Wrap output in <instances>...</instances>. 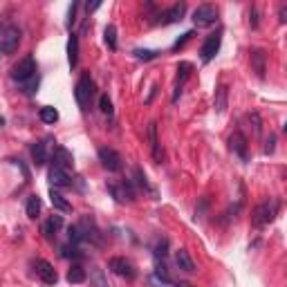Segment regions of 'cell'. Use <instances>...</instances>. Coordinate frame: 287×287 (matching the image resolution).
Segmentation results:
<instances>
[{"mask_svg":"<svg viewBox=\"0 0 287 287\" xmlns=\"http://www.w3.org/2000/svg\"><path fill=\"white\" fill-rule=\"evenodd\" d=\"M276 213H278V202L276 200H265L263 204L256 206L254 213H251V224L258 229L267 227V224L276 218Z\"/></svg>","mask_w":287,"mask_h":287,"instance_id":"1","label":"cell"},{"mask_svg":"<svg viewBox=\"0 0 287 287\" xmlns=\"http://www.w3.org/2000/svg\"><path fill=\"white\" fill-rule=\"evenodd\" d=\"M20 27L16 25H5L3 30H0V54H14L16 49H18L20 45Z\"/></svg>","mask_w":287,"mask_h":287,"instance_id":"2","label":"cell"},{"mask_svg":"<svg viewBox=\"0 0 287 287\" xmlns=\"http://www.w3.org/2000/svg\"><path fill=\"white\" fill-rule=\"evenodd\" d=\"M34 76H36V61H34V56H25V59H20L18 63L11 67V79L18 81L20 86Z\"/></svg>","mask_w":287,"mask_h":287,"instance_id":"3","label":"cell"},{"mask_svg":"<svg viewBox=\"0 0 287 287\" xmlns=\"http://www.w3.org/2000/svg\"><path fill=\"white\" fill-rule=\"evenodd\" d=\"M92 97H94V81H92V76H90V74H83L76 81L74 99H76V103L81 106L83 110H86L88 106H90V101H92Z\"/></svg>","mask_w":287,"mask_h":287,"instance_id":"4","label":"cell"},{"mask_svg":"<svg viewBox=\"0 0 287 287\" xmlns=\"http://www.w3.org/2000/svg\"><path fill=\"white\" fill-rule=\"evenodd\" d=\"M108 269L112 274H117L119 278H126V280H133L135 276H137V269H135V265L131 260H126V258L121 256H115L108 260Z\"/></svg>","mask_w":287,"mask_h":287,"instance_id":"5","label":"cell"},{"mask_svg":"<svg viewBox=\"0 0 287 287\" xmlns=\"http://www.w3.org/2000/svg\"><path fill=\"white\" fill-rule=\"evenodd\" d=\"M191 18H193L195 27H211V25H216V20H218V9L213 7V5H200V7L193 11Z\"/></svg>","mask_w":287,"mask_h":287,"instance_id":"6","label":"cell"},{"mask_svg":"<svg viewBox=\"0 0 287 287\" xmlns=\"http://www.w3.org/2000/svg\"><path fill=\"white\" fill-rule=\"evenodd\" d=\"M99 162L103 168H108L110 173L121 171V155L117 153L115 148H108V146H101L99 148Z\"/></svg>","mask_w":287,"mask_h":287,"instance_id":"7","label":"cell"},{"mask_svg":"<svg viewBox=\"0 0 287 287\" xmlns=\"http://www.w3.org/2000/svg\"><path fill=\"white\" fill-rule=\"evenodd\" d=\"M220 43H222V32H216V34H211V36H206V41L200 49L202 63H211L213 56H216L218 49H220Z\"/></svg>","mask_w":287,"mask_h":287,"instance_id":"8","label":"cell"},{"mask_svg":"<svg viewBox=\"0 0 287 287\" xmlns=\"http://www.w3.org/2000/svg\"><path fill=\"white\" fill-rule=\"evenodd\" d=\"M34 269H36V276L43 280L45 285H56V280H59V274H56V269L49 265L47 260H36L34 263Z\"/></svg>","mask_w":287,"mask_h":287,"instance_id":"9","label":"cell"},{"mask_svg":"<svg viewBox=\"0 0 287 287\" xmlns=\"http://www.w3.org/2000/svg\"><path fill=\"white\" fill-rule=\"evenodd\" d=\"M52 166H59V168H63V171H67V173H72V168H74V160H72L70 150H65L63 146H54Z\"/></svg>","mask_w":287,"mask_h":287,"instance_id":"10","label":"cell"},{"mask_svg":"<svg viewBox=\"0 0 287 287\" xmlns=\"http://www.w3.org/2000/svg\"><path fill=\"white\" fill-rule=\"evenodd\" d=\"M47 177H49V184H52V189H65V187H72V173H67L63 171V168H59V166H52L49 168V173H47Z\"/></svg>","mask_w":287,"mask_h":287,"instance_id":"11","label":"cell"},{"mask_svg":"<svg viewBox=\"0 0 287 287\" xmlns=\"http://www.w3.org/2000/svg\"><path fill=\"white\" fill-rule=\"evenodd\" d=\"M108 191L115 195L117 202H133L135 200V189L131 182H121V184H110Z\"/></svg>","mask_w":287,"mask_h":287,"instance_id":"12","label":"cell"},{"mask_svg":"<svg viewBox=\"0 0 287 287\" xmlns=\"http://www.w3.org/2000/svg\"><path fill=\"white\" fill-rule=\"evenodd\" d=\"M229 148H231L243 162L249 160V153H247V137L240 131H236L231 137H229Z\"/></svg>","mask_w":287,"mask_h":287,"instance_id":"13","label":"cell"},{"mask_svg":"<svg viewBox=\"0 0 287 287\" xmlns=\"http://www.w3.org/2000/svg\"><path fill=\"white\" fill-rule=\"evenodd\" d=\"M79 229H81V233H83V240H90V243H94V245H101V231L97 229V224H94L92 218H83L81 224H79Z\"/></svg>","mask_w":287,"mask_h":287,"instance_id":"14","label":"cell"},{"mask_svg":"<svg viewBox=\"0 0 287 287\" xmlns=\"http://www.w3.org/2000/svg\"><path fill=\"white\" fill-rule=\"evenodd\" d=\"M191 70H193V65L187 63V61H182V63L177 65V79H175V92H173V103H177L179 94H182V88H184V81L191 76Z\"/></svg>","mask_w":287,"mask_h":287,"instance_id":"15","label":"cell"},{"mask_svg":"<svg viewBox=\"0 0 287 287\" xmlns=\"http://www.w3.org/2000/svg\"><path fill=\"white\" fill-rule=\"evenodd\" d=\"M184 14H187V5H184V3H177V5H173V7H168L164 14L160 16V22H162V25L179 22V20L184 18Z\"/></svg>","mask_w":287,"mask_h":287,"instance_id":"16","label":"cell"},{"mask_svg":"<svg viewBox=\"0 0 287 287\" xmlns=\"http://www.w3.org/2000/svg\"><path fill=\"white\" fill-rule=\"evenodd\" d=\"M148 139H150V153H153V160L157 164H162L164 162V150H162V144L160 139H157V123L150 121L148 123Z\"/></svg>","mask_w":287,"mask_h":287,"instance_id":"17","label":"cell"},{"mask_svg":"<svg viewBox=\"0 0 287 287\" xmlns=\"http://www.w3.org/2000/svg\"><path fill=\"white\" fill-rule=\"evenodd\" d=\"M251 67L258 74V79H265V72H267V54L263 49H251Z\"/></svg>","mask_w":287,"mask_h":287,"instance_id":"18","label":"cell"},{"mask_svg":"<svg viewBox=\"0 0 287 287\" xmlns=\"http://www.w3.org/2000/svg\"><path fill=\"white\" fill-rule=\"evenodd\" d=\"M67 63H70V70H74L79 63V36L72 34L70 41H67Z\"/></svg>","mask_w":287,"mask_h":287,"instance_id":"19","label":"cell"},{"mask_svg":"<svg viewBox=\"0 0 287 287\" xmlns=\"http://www.w3.org/2000/svg\"><path fill=\"white\" fill-rule=\"evenodd\" d=\"M67 283L70 285H81V283H86L88 280V274H86V269H83L81 265H72L70 269H67Z\"/></svg>","mask_w":287,"mask_h":287,"instance_id":"20","label":"cell"},{"mask_svg":"<svg viewBox=\"0 0 287 287\" xmlns=\"http://www.w3.org/2000/svg\"><path fill=\"white\" fill-rule=\"evenodd\" d=\"M49 202H52V206H54V209H59L61 213H70L72 211V204L54 189H49Z\"/></svg>","mask_w":287,"mask_h":287,"instance_id":"21","label":"cell"},{"mask_svg":"<svg viewBox=\"0 0 287 287\" xmlns=\"http://www.w3.org/2000/svg\"><path fill=\"white\" fill-rule=\"evenodd\" d=\"M175 263H177V267L182 269V272H193L195 265H193V258L189 256V251L187 249H177L175 251Z\"/></svg>","mask_w":287,"mask_h":287,"instance_id":"22","label":"cell"},{"mask_svg":"<svg viewBox=\"0 0 287 287\" xmlns=\"http://www.w3.org/2000/svg\"><path fill=\"white\" fill-rule=\"evenodd\" d=\"M63 227V218L61 216H52L47 222H45V227H43V233H45V238L47 240H52L54 236H56V231Z\"/></svg>","mask_w":287,"mask_h":287,"instance_id":"23","label":"cell"},{"mask_svg":"<svg viewBox=\"0 0 287 287\" xmlns=\"http://www.w3.org/2000/svg\"><path fill=\"white\" fill-rule=\"evenodd\" d=\"M32 157H34V164L43 166L47 162V144L45 142H36L32 146Z\"/></svg>","mask_w":287,"mask_h":287,"instance_id":"24","label":"cell"},{"mask_svg":"<svg viewBox=\"0 0 287 287\" xmlns=\"http://www.w3.org/2000/svg\"><path fill=\"white\" fill-rule=\"evenodd\" d=\"M227 99H229V88L227 86H218L216 101H213V108H216V112H224V110H227Z\"/></svg>","mask_w":287,"mask_h":287,"instance_id":"25","label":"cell"},{"mask_svg":"<svg viewBox=\"0 0 287 287\" xmlns=\"http://www.w3.org/2000/svg\"><path fill=\"white\" fill-rule=\"evenodd\" d=\"M38 117H41L43 123H49V126H52V123L59 121V110L52 108V106H43V108L38 110Z\"/></svg>","mask_w":287,"mask_h":287,"instance_id":"26","label":"cell"},{"mask_svg":"<svg viewBox=\"0 0 287 287\" xmlns=\"http://www.w3.org/2000/svg\"><path fill=\"white\" fill-rule=\"evenodd\" d=\"M41 198L38 195H32L30 200H27V218H32V220H36L38 213H41Z\"/></svg>","mask_w":287,"mask_h":287,"instance_id":"27","label":"cell"},{"mask_svg":"<svg viewBox=\"0 0 287 287\" xmlns=\"http://www.w3.org/2000/svg\"><path fill=\"white\" fill-rule=\"evenodd\" d=\"M103 41H106V45H108L112 52H115L117 49V27L115 25H108L103 30Z\"/></svg>","mask_w":287,"mask_h":287,"instance_id":"28","label":"cell"},{"mask_svg":"<svg viewBox=\"0 0 287 287\" xmlns=\"http://www.w3.org/2000/svg\"><path fill=\"white\" fill-rule=\"evenodd\" d=\"M99 108H101L103 115H108V117L115 115V108H112V101H110L108 94H101V97H99Z\"/></svg>","mask_w":287,"mask_h":287,"instance_id":"29","label":"cell"},{"mask_svg":"<svg viewBox=\"0 0 287 287\" xmlns=\"http://www.w3.org/2000/svg\"><path fill=\"white\" fill-rule=\"evenodd\" d=\"M135 177H137V187H142L144 191H148V193H153V195H155V191L150 189V184H148V179H146V175H144L142 168H135Z\"/></svg>","mask_w":287,"mask_h":287,"instance_id":"30","label":"cell"},{"mask_svg":"<svg viewBox=\"0 0 287 287\" xmlns=\"http://www.w3.org/2000/svg\"><path fill=\"white\" fill-rule=\"evenodd\" d=\"M133 54L137 56L139 61H153V59H157V56H160V52H155V49H142V47L135 49Z\"/></svg>","mask_w":287,"mask_h":287,"instance_id":"31","label":"cell"},{"mask_svg":"<svg viewBox=\"0 0 287 287\" xmlns=\"http://www.w3.org/2000/svg\"><path fill=\"white\" fill-rule=\"evenodd\" d=\"M67 238H70L72 245L83 243V233H81V229H79V224L76 227H67Z\"/></svg>","mask_w":287,"mask_h":287,"instance_id":"32","label":"cell"},{"mask_svg":"<svg viewBox=\"0 0 287 287\" xmlns=\"http://www.w3.org/2000/svg\"><path fill=\"white\" fill-rule=\"evenodd\" d=\"M61 256L63 258H81V249H79L76 245H65L63 249H61Z\"/></svg>","mask_w":287,"mask_h":287,"instance_id":"33","label":"cell"},{"mask_svg":"<svg viewBox=\"0 0 287 287\" xmlns=\"http://www.w3.org/2000/svg\"><path fill=\"white\" fill-rule=\"evenodd\" d=\"M92 280H94V285H97V287H110L108 280L103 278V272H101V269H97V267L92 269Z\"/></svg>","mask_w":287,"mask_h":287,"instance_id":"34","label":"cell"},{"mask_svg":"<svg viewBox=\"0 0 287 287\" xmlns=\"http://www.w3.org/2000/svg\"><path fill=\"white\" fill-rule=\"evenodd\" d=\"M36 88H38V74L34 76V79H30L27 83H22V90H25V94H34V92H36Z\"/></svg>","mask_w":287,"mask_h":287,"instance_id":"35","label":"cell"},{"mask_svg":"<svg viewBox=\"0 0 287 287\" xmlns=\"http://www.w3.org/2000/svg\"><path fill=\"white\" fill-rule=\"evenodd\" d=\"M155 276L162 280V283H171V276H168V272H166V267L164 265H157L155 269Z\"/></svg>","mask_w":287,"mask_h":287,"instance_id":"36","label":"cell"},{"mask_svg":"<svg viewBox=\"0 0 287 287\" xmlns=\"http://www.w3.org/2000/svg\"><path fill=\"white\" fill-rule=\"evenodd\" d=\"M166 249H168V240H166V238H162V240H160V243H157V249H155V256H157V258H160V256H162V258H164V256H166Z\"/></svg>","mask_w":287,"mask_h":287,"instance_id":"37","label":"cell"},{"mask_svg":"<svg viewBox=\"0 0 287 287\" xmlns=\"http://www.w3.org/2000/svg\"><path fill=\"white\" fill-rule=\"evenodd\" d=\"M191 36H193V32H187V34H182V36H179L177 41L173 43V49H179V47H184V45H187V41H189Z\"/></svg>","mask_w":287,"mask_h":287,"instance_id":"38","label":"cell"},{"mask_svg":"<svg viewBox=\"0 0 287 287\" xmlns=\"http://www.w3.org/2000/svg\"><path fill=\"white\" fill-rule=\"evenodd\" d=\"M274 150H276V135H269V139H267V144H265V153L272 155Z\"/></svg>","mask_w":287,"mask_h":287,"instance_id":"39","label":"cell"},{"mask_svg":"<svg viewBox=\"0 0 287 287\" xmlns=\"http://www.w3.org/2000/svg\"><path fill=\"white\" fill-rule=\"evenodd\" d=\"M76 9H79V5H76V3H72V5H70V11H67V27H72V25H74Z\"/></svg>","mask_w":287,"mask_h":287,"instance_id":"40","label":"cell"},{"mask_svg":"<svg viewBox=\"0 0 287 287\" xmlns=\"http://www.w3.org/2000/svg\"><path fill=\"white\" fill-rule=\"evenodd\" d=\"M249 121H254V131L256 133H260V115H258V112H249Z\"/></svg>","mask_w":287,"mask_h":287,"instance_id":"41","label":"cell"},{"mask_svg":"<svg viewBox=\"0 0 287 287\" xmlns=\"http://www.w3.org/2000/svg\"><path fill=\"white\" fill-rule=\"evenodd\" d=\"M249 22H251V27H258V9L249 11Z\"/></svg>","mask_w":287,"mask_h":287,"instance_id":"42","label":"cell"},{"mask_svg":"<svg viewBox=\"0 0 287 287\" xmlns=\"http://www.w3.org/2000/svg\"><path fill=\"white\" fill-rule=\"evenodd\" d=\"M278 20H280V22L287 20V5H280V9H278Z\"/></svg>","mask_w":287,"mask_h":287,"instance_id":"43","label":"cell"},{"mask_svg":"<svg viewBox=\"0 0 287 287\" xmlns=\"http://www.w3.org/2000/svg\"><path fill=\"white\" fill-rule=\"evenodd\" d=\"M99 7H101V3H88V5H86L88 14H90V11H94V9H99Z\"/></svg>","mask_w":287,"mask_h":287,"instance_id":"44","label":"cell"},{"mask_svg":"<svg viewBox=\"0 0 287 287\" xmlns=\"http://www.w3.org/2000/svg\"><path fill=\"white\" fill-rule=\"evenodd\" d=\"M175 287H191V285H189V283H177Z\"/></svg>","mask_w":287,"mask_h":287,"instance_id":"45","label":"cell"},{"mask_svg":"<svg viewBox=\"0 0 287 287\" xmlns=\"http://www.w3.org/2000/svg\"><path fill=\"white\" fill-rule=\"evenodd\" d=\"M0 128H3V117H0Z\"/></svg>","mask_w":287,"mask_h":287,"instance_id":"46","label":"cell"}]
</instances>
